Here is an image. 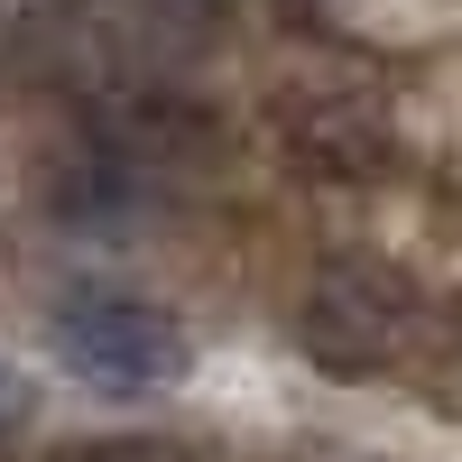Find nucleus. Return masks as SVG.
<instances>
[{"label":"nucleus","mask_w":462,"mask_h":462,"mask_svg":"<svg viewBox=\"0 0 462 462\" xmlns=\"http://www.w3.org/2000/svg\"><path fill=\"white\" fill-rule=\"evenodd\" d=\"M416 324H426L416 278L389 268V259H370V250L324 259L315 278H305V296H296V342H305V361L333 370V379H379V370H398L407 342H416Z\"/></svg>","instance_id":"nucleus-1"},{"label":"nucleus","mask_w":462,"mask_h":462,"mask_svg":"<svg viewBox=\"0 0 462 462\" xmlns=\"http://www.w3.org/2000/svg\"><path fill=\"white\" fill-rule=\"evenodd\" d=\"M268 121H278L287 167L315 176V185H370L398 158L389 93H379L361 65H305V74H287L278 102H268Z\"/></svg>","instance_id":"nucleus-2"},{"label":"nucleus","mask_w":462,"mask_h":462,"mask_svg":"<svg viewBox=\"0 0 462 462\" xmlns=\"http://www.w3.org/2000/svg\"><path fill=\"white\" fill-rule=\"evenodd\" d=\"M47 342L74 379H93V389H176L185 361H195V342L167 305H148L130 287H74L56 315H47Z\"/></svg>","instance_id":"nucleus-3"},{"label":"nucleus","mask_w":462,"mask_h":462,"mask_svg":"<svg viewBox=\"0 0 462 462\" xmlns=\"http://www.w3.org/2000/svg\"><path fill=\"white\" fill-rule=\"evenodd\" d=\"M47 462H204L185 435H84V444H56Z\"/></svg>","instance_id":"nucleus-4"},{"label":"nucleus","mask_w":462,"mask_h":462,"mask_svg":"<svg viewBox=\"0 0 462 462\" xmlns=\"http://www.w3.org/2000/svg\"><path fill=\"white\" fill-rule=\"evenodd\" d=\"M19 416H28V379L0 361V426H19Z\"/></svg>","instance_id":"nucleus-5"}]
</instances>
